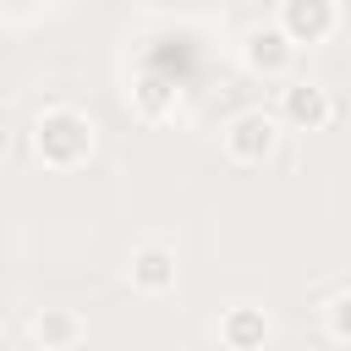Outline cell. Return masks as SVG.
Returning a JSON list of instances; mask_svg holds the SVG:
<instances>
[{"instance_id": "obj_5", "label": "cell", "mask_w": 351, "mask_h": 351, "mask_svg": "<svg viewBox=\"0 0 351 351\" xmlns=\"http://www.w3.org/2000/svg\"><path fill=\"white\" fill-rule=\"evenodd\" d=\"M241 60H247V71H258V77H285L291 60H296V44H291L280 27H247Z\"/></svg>"}, {"instance_id": "obj_7", "label": "cell", "mask_w": 351, "mask_h": 351, "mask_svg": "<svg viewBox=\"0 0 351 351\" xmlns=\"http://www.w3.org/2000/svg\"><path fill=\"white\" fill-rule=\"evenodd\" d=\"M132 285H137L143 296H165V291L176 285V252H165V247L132 252Z\"/></svg>"}, {"instance_id": "obj_4", "label": "cell", "mask_w": 351, "mask_h": 351, "mask_svg": "<svg viewBox=\"0 0 351 351\" xmlns=\"http://www.w3.org/2000/svg\"><path fill=\"white\" fill-rule=\"evenodd\" d=\"M274 121L302 126V132H318V126L335 121V99H329V88H318V82H285V88H280V115H274Z\"/></svg>"}, {"instance_id": "obj_9", "label": "cell", "mask_w": 351, "mask_h": 351, "mask_svg": "<svg viewBox=\"0 0 351 351\" xmlns=\"http://www.w3.org/2000/svg\"><path fill=\"white\" fill-rule=\"evenodd\" d=\"M324 329H329V340H335V346H346V340H351V291H335V296L324 302Z\"/></svg>"}, {"instance_id": "obj_6", "label": "cell", "mask_w": 351, "mask_h": 351, "mask_svg": "<svg viewBox=\"0 0 351 351\" xmlns=\"http://www.w3.org/2000/svg\"><path fill=\"white\" fill-rule=\"evenodd\" d=\"M219 340H225V351H263V340H269L263 307H230L219 318Z\"/></svg>"}, {"instance_id": "obj_1", "label": "cell", "mask_w": 351, "mask_h": 351, "mask_svg": "<svg viewBox=\"0 0 351 351\" xmlns=\"http://www.w3.org/2000/svg\"><path fill=\"white\" fill-rule=\"evenodd\" d=\"M33 148H38L44 165L71 170V165H82V159L93 154V121H88L82 110H71V104H55V110L38 115V137H33Z\"/></svg>"}, {"instance_id": "obj_3", "label": "cell", "mask_w": 351, "mask_h": 351, "mask_svg": "<svg viewBox=\"0 0 351 351\" xmlns=\"http://www.w3.org/2000/svg\"><path fill=\"white\" fill-rule=\"evenodd\" d=\"M340 22V5L335 0H280V33L291 44H324Z\"/></svg>"}, {"instance_id": "obj_2", "label": "cell", "mask_w": 351, "mask_h": 351, "mask_svg": "<svg viewBox=\"0 0 351 351\" xmlns=\"http://www.w3.org/2000/svg\"><path fill=\"white\" fill-rule=\"evenodd\" d=\"M280 148V121L269 110H241L230 126H225V154L236 165H263L269 154Z\"/></svg>"}, {"instance_id": "obj_8", "label": "cell", "mask_w": 351, "mask_h": 351, "mask_svg": "<svg viewBox=\"0 0 351 351\" xmlns=\"http://www.w3.org/2000/svg\"><path fill=\"white\" fill-rule=\"evenodd\" d=\"M27 335H33L44 351H66V346L82 340V318H77L71 307H44V313H33Z\"/></svg>"}, {"instance_id": "obj_10", "label": "cell", "mask_w": 351, "mask_h": 351, "mask_svg": "<svg viewBox=\"0 0 351 351\" xmlns=\"http://www.w3.org/2000/svg\"><path fill=\"white\" fill-rule=\"evenodd\" d=\"M137 99H143V110H148V115H159V110H165V82H143V93H137Z\"/></svg>"}]
</instances>
